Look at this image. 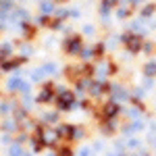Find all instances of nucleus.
<instances>
[{"instance_id":"nucleus-7","label":"nucleus","mask_w":156,"mask_h":156,"mask_svg":"<svg viewBox=\"0 0 156 156\" xmlns=\"http://www.w3.org/2000/svg\"><path fill=\"white\" fill-rule=\"evenodd\" d=\"M60 156H71V152L69 150H60Z\"/></svg>"},{"instance_id":"nucleus-4","label":"nucleus","mask_w":156,"mask_h":156,"mask_svg":"<svg viewBox=\"0 0 156 156\" xmlns=\"http://www.w3.org/2000/svg\"><path fill=\"white\" fill-rule=\"evenodd\" d=\"M50 98H52V94H50V90H44V92H42V96H40V100L44 102V100H50Z\"/></svg>"},{"instance_id":"nucleus-6","label":"nucleus","mask_w":156,"mask_h":156,"mask_svg":"<svg viewBox=\"0 0 156 156\" xmlns=\"http://www.w3.org/2000/svg\"><path fill=\"white\" fill-rule=\"evenodd\" d=\"M19 154H21V150H19L17 146H15V148H11V156H19Z\"/></svg>"},{"instance_id":"nucleus-2","label":"nucleus","mask_w":156,"mask_h":156,"mask_svg":"<svg viewBox=\"0 0 156 156\" xmlns=\"http://www.w3.org/2000/svg\"><path fill=\"white\" fill-rule=\"evenodd\" d=\"M117 110H119V108H117V104H106V115H108V117L117 115Z\"/></svg>"},{"instance_id":"nucleus-1","label":"nucleus","mask_w":156,"mask_h":156,"mask_svg":"<svg viewBox=\"0 0 156 156\" xmlns=\"http://www.w3.org/2000/svg\"><path fill=\"white\" fill-rule=\"evenodd\" d=\"M67 50H69V52H79V50H81V40H79V37H71V40L67 42Z\"/></svg>"},{"instance_id":"nucleus-3","label":"nucleus","mask_w":156,"mask_h":156,"mask_svg":"<svg viewBox=\"0 0 156 156\" xmlns=\"http://www.w3.org/2000/svg\"><path fill=\"white\" fill-rule=\"evenodd\" d=\"M146 75H156V65H148L146 67Z\"/></svg>"},{"instance_id":"nucleus-5","label":"nucleus","mask_w":156,"mask_h":156,"mask_svg":"<svg viewBox=\"0 0 156 156\" xmlns=\"http://www.w3.org/2000/svg\"><path fill=\"white\" fill-rule=\"evenodd\" d=\"M21 60H12V62H4V69H12V67H17Z\"/></svg>"}]
</instances>
